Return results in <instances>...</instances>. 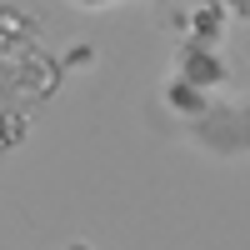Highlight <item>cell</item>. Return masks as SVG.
<instances>
[{"label": "cell", "mask_w": 250, "mask_h": 250, "mask_svg": "<svg viewBox=\"0 0 250 250\" xmlns=\"http://www.w3.org/2000/svg\"><path fill=\"white\" fill-rule=\"evenodd\" d=\"M170 70L185 75V80H195V85H205V90H220L225 80H230L225 55H220V45H210V40H180Z\"/></svg>", "instance_id": "obj_1"}, {"label": "cell", "mask_w": 250, "mask_h": 250, "mask_svg": "<svg viewBox=\"0 0 250 250\" xmlns=\"http://www.w3.org/2000/svg\"><path fill=\"white\" fill-rule=\"evenodd\" d=\"M160 100H165V110H175V115H185V120H205L215 105H210V90L205 85H195V80H185V75H175L170 70V80L160 85Z\"/></svg>", "instance_id": "obj_2"}, {"label": "cell", "mask_w": 250, "mask_h": 250, "mask_svg": "<svg viewBox=\"0 0 250 250\" xmlns=\"http://www.w3.org/2000/svg\"><path fill=\"white\" fill-rule=\"evenodd\" d=\"M65 5H75V10H110V5H120V0H65Z\"/></svg>", "instance_id": "obj_3"}, {"label": "cell", "mask_w": 250, "mask_h": 250, "mask_svg": "<svg viewBox=\"0 0 250 250\" xmlns=\"http://www.w3.org/2000/svg\"><path fill=\"white\" fill-rule=\"evenodd\" d=\"M220 5L230 10V15H240V20H250V0H220Z\"/></svg>", "instance_id": "obj_4"}, {"label": "cell", "mask_w": 250, "mask_h": 250, "mask_svg": "<svg viewBox=\"0 0 250 250\" xmlns=\"http://www.w3.org/2000/svg\"><path fill=\"white\" fill-rule=\"evenodd\" d=\"M70 250H90V245H70Z\"/></svg>", "instance_id": "obj_5"}]
</instances>
